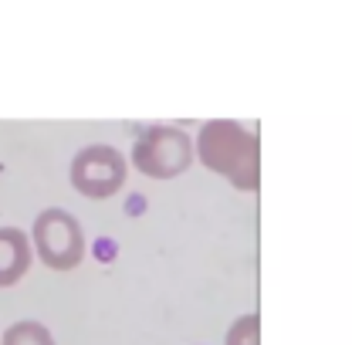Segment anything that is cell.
<instances>
[{"label": "cell", "mask_w": 352, "mask_h": 345, "mask_svg": "<svg viewBox=\"0 0 352 345\" xmlns=\"http://www.w3.org/2000/svg\"><path fill=\"white\" fill-rule=\"evenodd\" d=\"M34 247L47 267L54 271H72L78 267L85 258V234H82V223L68 210H44L34 220Z\"/></svg>", "instance_id": "2"}, {"label": "cell", "mask_w": 352, "mask_h": 345, "mask_svg": "<svg viewBox=\"0 0 352 345\" xmlns=\"http://www.w3.org/2000/svg\"><path fill=\"white\" fill-rule=\"evenodd\" d=\"M197 149H200V159L207 170L223 172L237 190H258V176H261V142L258 135L237 122H227V119H217V122H207L200 129V139H197Z\"/></svg>", "instance_id": "1"}, {"label": "cell", "mask_w": 352, "mask_h": 345, "mask_svg": "<svg viewBox=\"0 0 352 345\" xmlns=\"http://www.w3.org/2000/svg\"><path fill=\"white\" fill-rule=\"evenodd\" d=\"M190 156H193V146H190V135H183L173 126H153V129H142L135 146H132V163L135 170L146 172V176H156V179H170L190 166Z\"/></svg>", "instance_id": "3"}, {"label": "cell", "mask_w": 352, "mask_h": 345, "mask_svg": "<svg viewBox=\"0 0 352 345\" xmlns=\"http://www.w3.org/2000/svg\"><path fill=\"white\" fill-rule=\"evenodd\" d=\"M72 183L78 193L95 197V200L112 197L126 183V156L112 146H102V142L85 146L72 163Z\"/></svg>", "instance_id": "4"}, {"label": "cell", "mask_w": 352, "mask_h": 345, "mask_svg": "<svg viewBox=\"0 0 352 345\" xmlns=\"http://www.w3.org/2000/svg\"><path fill=\"white\" fill-rule=\"evenodd\" d=\"M227 345H261V322L258 315H244L230 325L227 332Z\"/></svg>", "instance_id": "7"}, {"label": "cell", "mask_w": 352, "mask_h": 345, "mask_svg": "<svg viewBox=\"0 0 352 345\" xmlns=\"http://www.w3.org/2000/svg\"><path fill=\"white\" fill-rule=\"evenodd\" d=\"M0 345H54L51 339V332L38 325V322H17V325H10L7 332H3V339Z\"/></svg>", "instance_id": "6"}, {"label": "cell", "mask_w": 352, "mask_h": 345, "mask_svg": "<svg viewBox=\"0 0 352 345\" xmlns=\"http://www.w3.org/2000/svg\"><path fill=\"white\" fill-rule=\"evenodd\" d=\"M28 271H31V244L24 230L0 227V288L17 285Z\"/></svg>", "instance_id": "5"}]
</instances>
